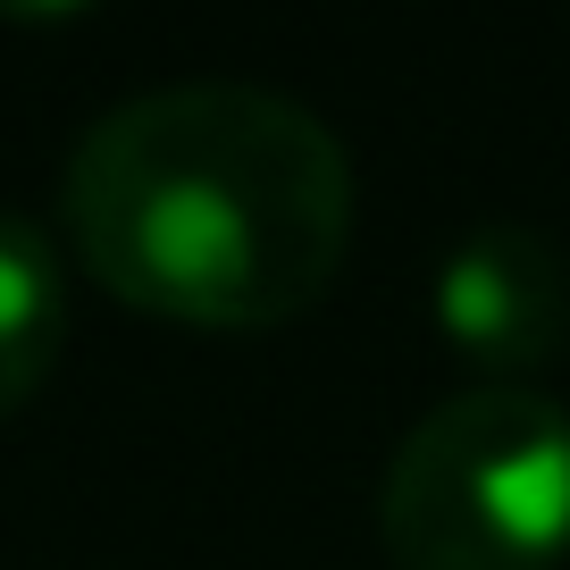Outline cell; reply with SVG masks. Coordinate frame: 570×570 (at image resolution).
Returning a JSON list of instances; mask_svg holds the SVG:
<instances>
[{
	"mask_svg": "<svg viewBox=\"0 0 570 570\" xmlns=\"http://www.w3.org/2000/svg\"><path fill=\"white\" fill-rule=\"evenodd\" d=\"M59 218L101 294L202 336L303 320L353 252V160L268 85H160L76 135Z\"/></svg>",
	"mask_w": 570,
	"mask_h": 570,
	"instance_id": "cell-1",
	"label": "cell"
},
{
	"mask_svg": "<svg viewBox=\"0 0 570 570\" xmlns=\"http://www.w3.org/2000/svg\"><path fill=\"white\" fill-rule=\"evenodd\" d=\"M428 320H436L445 353H462L479 370V386H529L570 344L562 244L546 227H520V218L462 235L428 277Z\"/></svg>",
	"mask_w": 570,
	"mask_h": 570,
	"instance_id": "cell-3",
	"label": "cell"
},
{
	"mask_svg": "<svg viewBox=\"0 0 570 570\" xmlns=\"http://www.w3.org/2000/svg\"><path fill=\"white\" fill-rule=\"evenodd\" d=\"M377 553L394 570L570 562V411L537 386L445 394L377 479Z\"/></svg>",
	"mask_w": 570,
	"mask_h": 570,
	"instance_id": "cell-2",
	"label": "cell"
},
{
	"mask_svg": "<svg viewBox=\"0 0 570 570\" xmlns=\"http://www.w3.org/2000/svg\"><path fill=\"white\" fill-rule=\"evenodd\" d=\"M68 344V261L42 218L0 210V420L42 394Z\"/></svg>",
	"mask_w": 570,
	"mask_h": 570,
	"instance_id": "cell-4",
	"label": "cell"
}]
</instances>
